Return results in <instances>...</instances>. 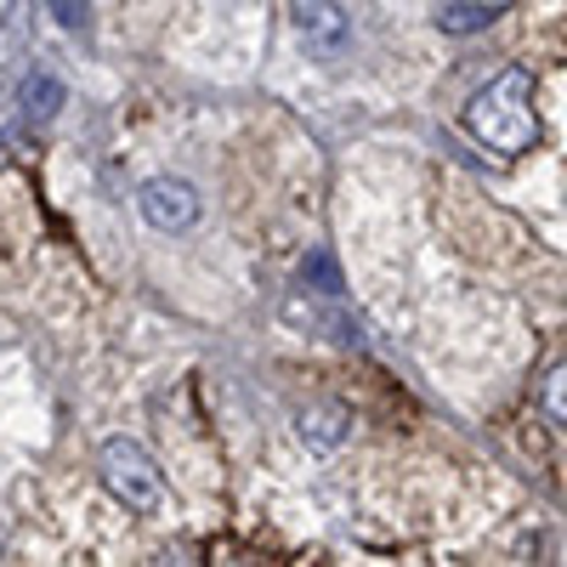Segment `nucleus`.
<instances>
[{"mask_svg": "<svg viewBox=\"0 0 567 567\" xmlns=\"http://www.w3.org/2000/svg\"><path fill=\"white\" fill-rule=\"evenodd\" d=\"M539 403L556 425H567V358L545 369V381H539Z\"/></svg>", "mask_w": 567, "mask_h": 567, "instance_id": "7", "label": "nucleus"}, {"mask_svg": "<svg viewBox=\"0 0 567 567\" xmlns=\"http://www.w3.org/2000/svg\"><path fill=\"white\" fill-rule=\"evenodd\" d=\"M97 465H103L109 494H114L125 511H159V505H165V477H159L154 454L142 449V443H131V437H109L103 454H97Z\"/></svg>", "mask_w": 567, "mask_h": 567, "instance_id": "2", "label": "nucleus"}, {"mask_svg": "<svg viewBox=\"0 0 567 567\" xmlns=\"http://www.w3.org/2000/svg\"><path fill=\"white\" fill-rule=\"evenodd\" d=\"M465 125L477 142H488L494 154H528L539 142V120H534V80L528 69H505L499 80H488L465 109Z\"/></svg>", "mask_w": 567, "mask_h": 567, "instance_id": "1", "label": "nucleus"}, {"mask_svg": "<svg viewBox=\"0 0 567 567\" xmlns=\"http://www.w3.org/2000/svg\"><path fill=\"white\" fill-rule=\"evenodd\" d=\"M301 437H307V449H318V454L341 449V443L352 437V414H347V409H307V414H301Z\"/></svg>", "mask_w": 567, "mask_h": 567, "instance_id": "5", "label": "nucleus"}, {"mask_svg": "<svg viewBox=\"0 0 567 567\" xmlns=\"http://www.w3.org/2000/svg\"><path fill=\"white\" fill-rule=\"evenodd\" d=\"M136 205H142V221L154 233H187L199 221V187L182 182V176H154V182H142Z\"/></svg>", "mask_w": 567, "mask_h": 567, "instance_id": "3", "label": "nucleus"}, {"mask_svg": "<svg viewBox=\"0 0 567 567\" xmlns=\"http://www.w3.org/2000/svg\"><path fill=\"white\" fill-rule=\"evenodd\" d=\"M45 7H52L63 29H85V0H45Z\"/></svg>", "mask_w": 567, "mask_h": 567, "instance_id": "10", "label": "nucleus"}, {"mask_svg": "<svg viewBox=\"0 0 567 567\" xmlns=\"http://www.w3.org/2000/svg\"><path fill=\"white\" fill-rule=\"evenodd\" d=\"M18 103H23V120H29V125L58 120V109H63V80H52V74H29L23 91H18Z\"/></svg>", "mask_w": 567, "mask_h": 567, "instance_id": "6", "label": "nucleus"}, {"mask_svg": "<svg viewBox=\"0 0 567 567\" xmlns=\"http://www.w3.org/2000/svg\"><path fill=\"white\" fill-rule=\"evenodd\" d=\"M437 23H443V34H477L494 23V12L488 7H449V12H437Z\"/></svg>", "mask_w": 567, "mask_h": 567, "instance_id": "8", "label": "nucleus"}, {"mask_svg": "<svg viewBox=\"0 0 567 567\" xmlns=\"http://www.w3.org/2000/svg\"><path fill=\"white\" fill-rule=\"evenodd\" d=\"M301 278H312V290H318V296H336V290H341V272H336V261H329L323 250H318V256H307Z\"/></svg>", "mask_w": 567, "mask_h": 567, "instance_id": "9", "label": "nucleus"}, {"mask_svg": "<svg viewBox=\"0 0 567 567\" xmlns=\"http://www.w3.org/2000/svg\"><path fill=\"white\" fill-rule=\"evenodd\" d=\"M296 34H301V45L312 58H341L347 45H352V23H347V12L336 7V0H301L296 7Z\"/></svg>", "mask_w": 567, "mask_h": 567, "instance_id": "4", "label": "nucleus"}]
</instances>
